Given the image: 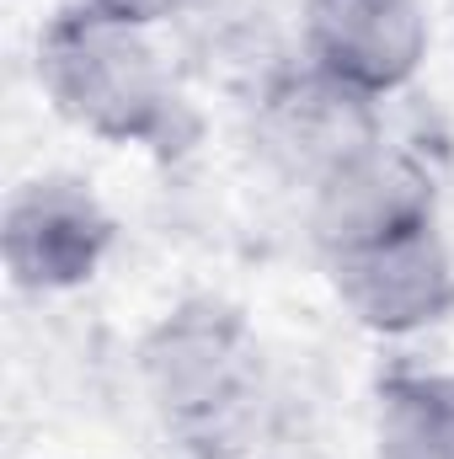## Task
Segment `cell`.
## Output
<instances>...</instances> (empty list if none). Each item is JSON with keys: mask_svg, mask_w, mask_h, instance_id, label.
<instances>
[{"mask_svg": "<svg viewBox=\"0 0 454 459\" xmlns=\"http://www.w3.org/2000/svg\"><path fill=\"white\" fill-rule=\"evenodd\" d=\"M11 220L16 225H32V230H48V240H27V246H11V267H16V278L22 283H54V278H81L86 273V262L75 256V251H65V235L59 230L81 225L86 214H81V204H59L54 193H43V182L11 209Z\"/></svg>", "mask_w": 454, "mask_h": 459, "instance_id": "1", "label": "cell"}]
</instances>
